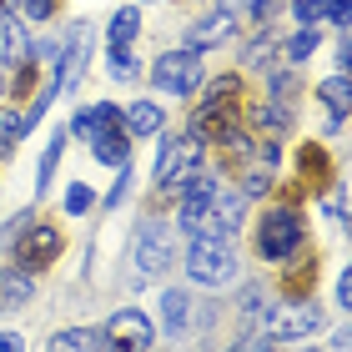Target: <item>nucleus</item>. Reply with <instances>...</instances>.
<instances>
[{
  "label": "nucleus",
  "instance_id": "16",
  "mask_svg": "<svg viewBox=\"0 0 352 352\" xmlns=\"http://www.w3.org/2000/svg\"><path fill=\"white\" fill-rule=\"evenodd\" d=\"M91 151H96V162H101V166H126V156H131L121 126H106V131H96V136H91Z\"/></svg>",
  "mask_w": 352,
  "mask_h": 352
},
{
  "label": "nucleus",
  "instance_id": "6",
  "mask_svg": "<svg viewBox=\"0 0 352 352\" xmlns=\"http://www.w3.org/2000/svg\"><path fill=\"white\" fill-rule=\"evenodd\" d=\"M10 247H15V262H21L25 272H45V267L60 257V252H66V236H60L51 221H36V227L21 232Z\"/></svg>",
  "mask_w": 352,
  "mask_h": 352
},
{
  "label": "nucleus",
  "instance_id": "21",
  "mask_svg": "<svg viewBox=\"0 0 352 352\" xmlns=\"http://www.w3.org/2000/svg\"><path fill=\"white\" fill-rule=\"evenodd\" d=\"M252 121H257L267 136H282L287 126H292V106H287V101H262L257 111H252Z\"/></svg>",
  "mask_w": 352,
  "mask_h": 352
},
{
  "label": "nucleus",
  "instance_id": "36",
  "mask_svg": "<svg viewBox=\"0 0 352 352\" xmlns=\"http://www.w3.org/2000/svg\"><path fill=\"white\" fill-rule=\"evenodd\" d=\"M242 352H272V338H257V342H242Z\"/></svg>",
  "mask_w": 352,
  "mask_h": 352
},
{
  "label": "nucleus",
  "instance_id": "23",
  "mask_svg": "<svg viewBox=\"0 0 352 352\" xmlns=\"http://www.w3.org/2000/svg\"><path fill=\"white\" fill-rule=\"evenodd\" d=\"M317 96H322V101L332 106V126H342V116H347V76L338 71L332 81H322V86H317Z\"/></svg>",
  "mask_w": 352,
  "mask_h": 352
},
{
  "label": "nucleus",
  "instance_id": "35",
  "mask_svg": "<svg viewBox=\"0 0 352 352\" xmlns=\"http://www.w3.org/2000/svg\"><path fill=\"white\" fill-rule=\"evenodd\" d=\"M0 352H25L21 332H6V327H0Z\"/></svg>",
  "mask_w": 352,
  "mask_h": 352
},
{
  "label": "nucleus",
  "instance_id": "22",
  "mask_svg": "<svg viewBox=\"0 0 352 352\" xmlns=\"http://www.w3.org/2000/svg\"><path fill=\"white\" fill-rule=\"evenodd\" d=\"M186 317H191V297H186V292H166V297H162V322H166V332L182 338V332H186Z\"/></svg>",
  "mask_w": 352,
  "mask_h": 352
},
{
  "label": "nucleus",
  "instance_id": "29",
  "mask_svg": "<svg viewBox=\"0 0 352 352\" xmlns=\"http://www.w3.org/2000/svg\"><path fill=\"white\" fill-rule=\"evenodd\" d=\"M91 201H96V197H91V186H86V182H71V191H66V212H71V217H81V212H91Z\"/></svg>",
  "mask_w": 352,
  "mask_h": 352
},
{
  "label": "nucleus",
  "instance_id": "9",
  "mask_svg": "<svg viewBox=\"0 0 352 352\" xmlns=\"http://www.w3.org/2000/svg\"><path fill=\"white\" fill-rule=\"evenodd\" d=\"M197 156H201V141L197 136H176V141H162V156H156V186L162 191H176L186 171H197Z\"/></svg>",
  "mask_w": 352,
  "mask_h": 352
},
{
  "label": "nucleus",
  "instance_id": "5",
  "mask_svg": "<svg viewBox=\"0 0 352 352\" xmlns=\"http://www.w3.org/2000/svg\"><path fill=\"white\" fill-rule=\"evenodd\" d=\"M322 327V307L307 297H297V302H282V307H272L267 312V338L272 342H292V338H312V332Z\"/></svg>",
  "mask_w": 352,
  "mask_h": 352
},
{
  "label": "nucleus",
  "instance_id": "32",
  "mask_svg": "<svg viewBox=\"0 0 352 352\" xmlns=\"http://www.w3.org/2000/svg\"><path fill=\"white\" fill-rule=\"evenodd\" d=\"M56 10H60V0H25V15H30V21H51Z\"/></svg>",
  "mask_w": 352,
  "mask_h": 352
},
{
  "label": "nucleus",
  "instance_id": "19",
  "mask_svg": "<svg viewBox=\"0 0 352 352\" xmlns=\"http://www.w3.org/2000/svg\"><path fill=\"white\" fill-rule=\"evenodd\" d=\"M101 347H106L101 327H66L51 338V352H101Z\"/></svg>",
  "mask_w": 352,
  "mask_h": 352
},
{
  "label": "nucleus",
  "instance_id": "38",
  "mask_svg": "<svg viewBox=\"0 0 352 352\" xmlns=\"http://www.w3.org/2000/svg\"><path fill=\"white\" fill-rule=\"evenodd\" d=\"M0 91H6V81H0Z\"/></svg>",
  "mask_w": 352,
  "mask_h": 352
},
{
  "label": "nucleus",
  "instance_id": "31",
  "mask_svg": "<svg viewBox=\"0 0 352 352\" xmlns=\"http://www.w3.org/2000/svg\"><path fill=\"white\" fill-rule=\"evenodd\" d=\"M126 186H131V171L116 166V186L106 191V206H111V212H116V201H126Z\"/></svg>",
  "mask_w": 352,
  "mask_h": 352
},
{
  "label": "nucleus",
  "instance_id": "17",
  "mask_svg": "<svg viewBox=\"0 0 352 352\" xmlns=\"http://www.w3.org/2000/svg\"><path fill=\"white\" fill-rule=\"evenodd\" d=\"M162 126H166V111L156 101H131L126 106V131L131 136H156Z\"/></svg>",
  "mask_w": 352,
  "mask_h": 352
},
{
  "label": "nucleus",
  "instance_id": "34",
  "mask_svg": "<svg viewBox=\"0 0 352 352\" xmlns=\"http://www.w3.org/2000/svg\"><path fill=\"white\" fill-rule=\"evenodd\" d=\"M327 21L332 25H347V0H327Z\"/></svg>",
  "mask_w": 352,
  "mask_h": 352
},
{
  "label": "nucleus",
  "instance_id": "13",
  "mask_svg": "<svg viewBox=\"0 0 352 352\" xmlns=\"http://www.w3.org/2000/svg\"><path fill=\"white\" fill-rule=\"evenodd\" d=\"M232 25H236V15L232 10H217V15H206V21H197L186 30V51H206V45H221L232 36Z\"/></svg>",
  "mask_w": 352,
  "mask_h": 352
},
{
  "label": "nucleus",
  "instance_id": "37",
  "mask_svg": "<svg viewBox=\"0 0 352 352\" xmlns=\"http://www.w3.org/2000/svg\"><path fill=\"white\" fill-rule=\"evenodd\" d=\"M141 352H156V347H141Z\"/></svg>",
  "mask_w": 352,
  "mask_h": 352
},
{
  "label": "nucleus",
  "instance_id": "15",
  "mask_svg": "<svg viewBox=\"0 0 352 352\" xmlns=\"http://www.w3.org/2000/svg\"><path fill=\"white\" fill-rule=\"evenodd\" d=\"M106 126H121V111L111 106V101H96V106H86V111H76L71 131L81 136V141H91L96 131H106Z\"/></svg>",
  "mask_w": 352,
  "mask_h": 352
},
{
  "label": "nucleus",
  "instance_id": "7",
  "mask_svg": "<svg viewBox=\"0 0 352 352\" xmlns=\"http://www.w3.org/2000/svg\"><path fill=\"white\" fill-rule=\"evenodd\" d=\"M242 217H247V197L236 186H217L212 191V201H206V212H201V236H232L236 227H242Z\"/></svg>",
  "mask_w": 352,
  "mask_h": 352
},
{
  "label": "nucleus",
  "instance_id": "3",
  "mask_svg": "<svg viewBox=\"0 0 352 352\" xmlns=\"http://www.w3.org/2000/svg\"><path fill=\"white\" fill-rule=\"evenodd\" d=\"M186 277L191 282H201V287H227L236 277V252L227 236H191V247H186Z\"/></svg>",
  "mask_w": 352,
  "mask_h": 352
},
{
  "label": "nucleus",
  "instance_id": "20",
  "mask_svg": "<svg viewBox=\"0 0 352 352\" xmlns=\"http://www.w3.org/2000/svg\"><path fill=\"white\" fill-rule=\"evenodd\" d=\"M0 30H6V66H25L30 60V36L15 15H0Z\"/></svg>",
  "mask_w": 352,
  "mask_h": 352
},
{
  "label": "nucleus",
  "instance_id": "1",
  "mask_svg": "<svg viewBox=\"0 0 352 352\" xmlns=\"http://www.w3.org/2000/svg\"><path fill=\"white\" fill-rule=\"evenodd\" d=\"M242 81L236 76H217V81H206V96L197 106V116H191V136L197 141H212V146H221L227 136L242 131Z\"/></svg>",
  "mask_w": 352,
  "mask_h": 352
},
{
  "label": "nucleus",
  "instance_id": "11",
  "mask_svg": "<svg viewBox=\"0 0 352 352\" xmlns=\"http://www.w3.org/2000/svg\"><path fill=\"white\" fill-rule=\"evenodd\" d=\"M171 262V242H166V227L162 221H146L136 236V267L146 272V277H156V272H166Z\"/></svg>",
  "mask_w": 352,
  "mask_h": 352
},
{
  "label": "nucleus",
  "instance_id": "33",
  "mask_svg": "<svg viewBox=\"0 0 352 352\" xmlns=\"http://www.w3.org/2000/svg\"><path fill=\"white\" fill-rule=\"evenodd\" d=\"M292 71H282V76H272V96H282V101H292Z\"/></svg>",
  "mask_w": 352,
  "mask_h": 352
},
{
  "label": "nucleus",
  "instance_id": "24",
  "mask_svg": "<svg viewBox=\"0 0 352 352\" xmlns=\"http://www.w3.org/2000/svg\"><path fill=\"white\" fill-rule=\"evenodd\" d=\"M136 25H141V15H136L131 6H126V10H116V15H111L106 41H111V45H131V41H136Z\"/></svg>",
  "mask_w": 352,
  "mask_h": 352
},
{
  "label": "nucleus",
  "instance_id": "2",
  "mask_svg": "<svg viewBox=\"0 0 352 352\" xmlns=\"http://www.w3.org/2000/svg\"><path fill=\"white\" fill-rule=\"evenodd\" d=\"M307 247V227H302L297 206H267L257 221V257L262 262H292L297 252Z\"/></svg>",
  "mask_w": 352,
  "mask_h": 352
},
{
  "label": "nucleus",
  "instance_id": "39",
  "mask_svg": "<svg viewBox=\"0 0 352 352\" xmlns=\"http://www.w3.org/2000/svg\"><path fill=\"white\" fill-rule=\"evenodd\" d=\"M317 352H322V347H317Z\"/></svg>",
  "mask_w": 352,
  "mask_h": 352
},
{
  "label": "nucleus",
  "instance_id": "25",
  "mask_svg": "<svg viewBox=\"0 0 352 352\" xmlns=\"http://www.w3.org/2000/svg\"><path fill=\"white\" fill-rule=\"evenodd\" d=\"M106 71H111V81H136V76H141V60H136L131 51H126V45H111Z\"/></svg>",
  "mask_w": 352,
  "mask_h": 352
},
{
  "label": "nucleus",
  "instance_id": "26",
  "mask_svg": "<svg viewBox=\"0 0 352 352\" xmlns=\"http://www.w3.org/2000/svg\"><path fill=\"white\" fill-rule=\"evenodd\" d=\"M60 146H66V131L45 141V151H41V171H36V191L51 186V176H56V166H60Z\"/></svg>",
  "mask_w": 352,
  "mask_h": 352
},
{
  "label": "nucleus",
  "instance_id": "4",
  "mask_svg": "<svg viewBox=\"0 0 352 352\" xmlns=\"http://www.w3.org/2000/svg\"><path fill=\"white\" fill-rule=\"evenodd\" d=\"M151 81H156V91L191 96V91L206 81V71H201V51H166V56H156Z\"/></svg>",
  "mask_w": 352,
  "mask_h": 352
},
{
  "label": "nucleus",
  "instance_id": "12",
  "mask_svg": "<svg viewBox=\"0 0 352 352\" xmlns=\"http://www.w3.org/2000/svg\"><path fill=\"white\" fill-rule=\"evenodd\" d=\"M86 56H91V25H76V36H71V45H66V56H60V66H56V91H71L76 81H81Z\"/></svg>",
  "mask_w": 352,
  "mask_h": 352
},
{
  "label": "nucleus",
  "instance_id": "28",
  "mask_svg": "<svg viewBox=\"0 0 352 352\" xmlns=\"http://www.w3.org/2000/svg\"><path fill=\"white\" fill-rule=\"evenodd\" d=\"M317 51V25H302V36H292V45H287V56L292 60H307Z\"/></svg>",
  "mask_w": 352,
  "mask_h": 352
},
{
  "label": "nucleus",
  "instance_id": "10",
  "mask_svg": "<svg viewBox=\"0 0 352 352\" xmlns=\"http://www.w3.org/2000/svg\"><path fill=\"white\" fill-rule=\"evenodd\" d=\"M182 206H176V221H182V227L197 236V227H201V212H206V201H212V191H217V182L212 176H197V171H186L182 182Z\"/></svg>",
  "mask_w": 352,
  "mask_h": 352
},
{
  "label": "nucleus",
  "instance_id": "8",
  "mask_svg": "<svg viewBox=\"0 0 352 352\" xmlns=\"http://www.w3.org/2000/svg\"><path fill=\"white\" fill-rule=\"evenodd\" d=\"M101 338H106V347H111V352H141V347H151L156 327H151V317H146V312L121 307V312L101 327Z\"/></svg>",
  "mask_w": 352,
  "mask_h": 352
},
{
  "label": "nucleus",
  "instance_id": "18",
  "mask_svg": "<svg viewBox=\"0 0 352 352\" xmlns=\"http://www.w3.org/2000/svg\"><path fill=\"white\" fill-rule=\"evenodd\" d=\"M302 182H307L312 191H327L332 186V162H327V146H302Z\"/></svg>",
  "mask_w": 352,
  "mask_h": 352
},
{
  "label": "nucleus",
  "instance_id": "30",
  "mask_svg": "<svg viewBox=\"0 0 352 352\" xmlns=\"http://www.w3.org/2000/svg\"><path fill=\"white\" fill-rule=\"evenodd\" d=\"M292 10H297V21H302V25H322L327 0H292Z\"/></svg>",
  "mask_w": 352,
  "mask_h": 352
},
{
  "label": "nucleus",
  "instance_id": "14",
  "mask_svg": "<svg viewBox=\"0 0 352 352\" xmlns=\"http://www.w3.org/2000/svg\"><path fill=\"white\" fill-rule=\"evenodd\" d=\"M30 297H36V272H25L21 262L0 272V302H6V307H25Z\"/></svg>",
  "mask_w": 352,
  "mask_h": 352
},
{
  "label": "nucleus",
  "instance_id": "27",
  "mask_svg": "<svg viewBox=\"0 0 352 352\" xmlns=\"http://www.w3.org/2000/svg\"><path fill=\"white\" fill-rule=\"evenodd\" d=\"M317 277V262H297V272H287V282H282V297L287 302H297V297H307V287Z\"/></svg>",
  "mask_w": 352,
  "mask_h": 352
}]
</instances>
